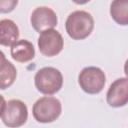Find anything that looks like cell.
<instances>
[{
  "label": "cell",
  "mask_w": 128,
  "mask_h": 128,
  "mask_svg": "<svg viewBox=\"0 0 128 128\" xmlns=\"http://www.w3.org/2000/svg\"><path fill=\"white\" fill-rule=\"evenodd\" d=\"M94 28V19L90 13L84 10H77L69 14L65 22L67 34L73 40L87 38Z\"/></svg>",
  "instance_id": "1"
},
{
  "label": "cell",
  "mask_w": 128,
  "mask_h": 128,
  "mask_svg": "<svg viewBox=\"0 0 128 128\" xmlns=\"http://www.w3.org/2000/svg\"><path fill=\"white\" fill-rule=\"evenodd\" d=\"M34 83L40 93L50 96L62 88L63 76L62 73L54 67H43L36 72Z\"/></svg>",
  "instance_id": "2"
},
{
  "label": "cell",
  "mask_w": 128,
  "mask_h": 128,
  "mask_svg": "<svg viewBox=\"0 0 128 128\" xmlns=\"http://www.w3.org/2000/svg\"><path fill=\"white\" fill-rule=\"evenodd\" d=\"M62 112L59 99L52 96H44L38 99L32 108L34 119L39 123H51L58 119Z\"/></svg>",
  "instance_id": "3"
},
{
  "label": "cell",
  "mask_w": 128,
  "mask_h": 128,
  "mask_svg": "<svg viewBox=\"0 0 128 128\" xmlns=\"http://www.w3.org/2000/svg\"><path fill=\"white\" fill-rule=\"evenodd\" d=\"M78 83L80 88L88 94L100 93L106 83L105 73L95 66L85 67L78 75Z\"/></svg>",
  "instance_id": "4"
},
{
  "label": "cell",
  "mask_w": 128,
  "mask_h": 128,
  "mask_svg": "<svg viewBox=\"0 0 128 128\" xmlns=\"http://www.w3.org/2000/svg\"><path fill=\"white\" fill-rule=\"evenodd\" d=\"M3 123L9 128H18L24 125L28 119V109L26 104L18 99L9 100L1 115Z\"/></svg>",
  "instance_id": "5"
},
{
  "label": "cell",
  "mask_w": 128,
  "mask_h": 128,
  "mask_svg": "<svg viewBox=\"0 0 128 128\" xmlns=\"http://www.w3.org/2000/svg\"><path fill=\"white\" fill-rule=\"evenodd\" d=\"M64 46L62 35L55 29L45 30L38 37V47L40 52L47 57L58 55Z\"/></svg>",
  "instance_id": "6"
},
{
  "label": "cell",
  "mask_w": 128,
  "mask_h": 128,
  "mask_svg": "<svg viewBox=\"0 0 128 128\" xmlns=\"http://www.w3.org/2000/svg\"><path fill=\"white\" fill-rule=\"evenodd\" d=\"M30 22L34 30L41 33L45 30L54 29L57 26L58 18L53 9L47 6H40L33 10Z\"/></svg>",
  "instance_id": "7"
},
{
  "label": "cell",
  "mask_w": 128,
  "mask_h": 128,
  "mask_svg": "<svg viewBox=\"0 0 128 128\" xmlns=\"http://www.w3.org/2000/svg\"><path fill=\"white\" fill-rule=\"evenodd\" d=\"M106 100L109 106L114 108L123 107L128 102V79L126 77L116 79L109 87Z\"/></svg>",
  "instance_id": "8"
},
{
  "label": "cell",
  "mask_w": 128,
  "mask_h": 128,
  "mask_svg": "<svg viewBox=\"0 0 128 128\" xmlns=\"http://www.w3.org/2000/svg\"><path fill=\"white\" fill-rule=\"evenodd\" d=\"M12 58L20 63H26L31 61L35 56V49L33 44L25 39L18 40L11 46Z\"/></svg>",
  "instance_id": "9"
},
{
  "label": "cell",
  "mask_w": 128,
  "mask_h": 128,
  "mask_svg": "<svg viewBox=\"0 0 128 128\" xmlns=\"http://www.w3.org/2000/svg\"><path fill=\"white\" fill-rule=\"evenodd\" d=\"M19 38V28L10 19L0 20V45L12 46Z\"/></svg>",
  "instance_id": "10"
},
{
  "label": "cell",
  "mask_w": 128,
  "mask_h": 128,
  "mask_svg": "<svg viewBox=\"0 0 128 128\" xmlns=\"http://www.w3.org/2000/svg\"><path fill=\"white\" fill-rule=\"evenodd\" d=\"M110 14L113 20L119 24L126 26L128 24V1L115 0L111 3Z\"/></svg>",
  "instance_id": "11"
},
{
  "label": "cell",
  "mask_w": 128,
  "mask_h": 128,
  "mask_svg": "<svg viewBox=\"0 0 128 128\" xmlns=\"http://www.w3.org/2000/svg\"><path fill=\"white\" fill-rule=\"evenodd\" d=\"M17 77V70L15 66L7 60L5 66L0 70V89L4 90L10 87Z\"/></svg>",
  "instance_id": "12"
},
{
  "label": "cell",
  "mask_w": 128,
  "mask_h": 128,
  "mask_svg": "<svg viewBox=\"0 0 128 128\" xmlns=\"http://www.w3.org/2000/svg\"><path fill=\"white\" fill-rule=\"evenodd\" d=\"M17 0H0V13H9L17 6Z\"/></svg>",
  "instance_id": "13"
},
{
  "label": "cell",
  "mask_w": 128,
  "mask_h": 128,
  "mask_svg": "<svg viewBox=\"0 0 128 128\" xmlns=\"http://www.w3.org/2000/svg\"><path fill=\"white\" fill-rule=\"evenodd\" d=\"M6 62H7L6 56H5V54L0 50V70H2V68L5 66Z\"/></svg>",
  "instance_id": "14"
},
{
  "label": "cell",
  "mask_w": 128,
  "mask_h": 128,
  "mask_svg": "<svg viewBox=\"0 0 128 128\" xmlns=\"http://www.w3.org/2000/svg\"><path fill=\"white\" fill-rule=\"evenodd\" d=\"M5 104H6V102H5L4 97H3L2 95H0V116L2 115V112H3V110H4Z\"/></svg>",
  "instance_id": "15"
}]
</instances>
